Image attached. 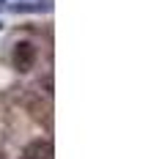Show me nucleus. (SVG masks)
Wrapping results in <instances>:
<instances>
[{"label": "nucleus", "instance_id": "2", "mask_svg": "<svg viewBox=\"0 0 151 159\" xmlns=\"http://www.w3.org/2000/svg\"><path fill=\"white\" fill-rule=\"evenodd\" d=\"M22 157L25 159H52V145L47 140H33V143L25 145Z\"/></svg>", "mask_w": 151, "mask_h": 159}, {"label": "nucleus", "instance_id": "1", "mask_svg": "<svg viewBox=\"0 0 151 159\" xmlns=\"http://www.w3.org/2000/svg\"><path fill=\"white\" fill-rule=\"evenodd\" d=\"M11 66L17 69V71H30L36 66V47L30 41H19L14 52H11Z\"/></svg>", "mask_w": 151, "mask_h": 159}]
</instances>
